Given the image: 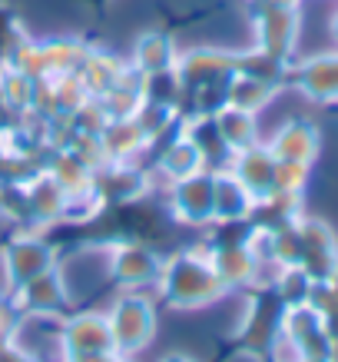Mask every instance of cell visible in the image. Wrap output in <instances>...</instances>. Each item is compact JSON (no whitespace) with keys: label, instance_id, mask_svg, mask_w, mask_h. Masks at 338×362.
Masks as SVG:
<instances>
[{"label":"cell","instance_id":"obj_36","mask_svg":"<svg viewBox=\"0 0 338 362\" xmlns=\"http://www.w3.org/2000/svg\"><path fill=\"white\" fill-rule=\"evenodd\" d=\"M332 33L338 37V11H335V17H332Z\"/></svg>","mask_w":338,"mask_h":362},{"label":"cell","instance_id":"obj_5","mask_svg":"<svg viewBox=\"0 0 338 362\" xmlns=\"http://www.w3.org/2000/svg\"><path fill=\"white\" fill-rule=\"evenodd\" d=\"M7 299L17 309V316H66L70 306H73L66 279L60 273V263L44 269V273H37L27 283L13 286Z\"/></svg>","mask_w":338,"mask_h":362},{"label":"cell","instance_id":"obj_30","mask_svg":"<svg viewBox=\"0 0 338 362\" xmlns=\"http://www.w3.org/2000/svg\"><path fill=\"white\" fill-rule=\"evenodd\" d=\"M27 359H30V356H27V352L11 339V336H7V339H0V362H27Z\"/></svg>","mask_w":338,"mask_h":362},{"label":"cell","instance_id":"obj_3","mask_svg":"<svg viewBox=\"0 0 338 362\" xmlns=\"http://www.w3.org/2000/svg\"><path fill=\"white\" fill-rule=\"evenodd\" d=\"M60 263L56 246L44 236V230H17L11 240L0 246V279L4 293H11L13 286L27 283L37 273H44L50 266Z\"/></svg>","mask_w":338,"mask_h":362},{"label":"cell","instance_id":"obj_24","mask_svg":"<svg viewBox=\"0 0 338 362\" xmlns=\"http://www.w3.org/2000/svg\"><path fill=\"white\" fill-rule=\"evenodd\" d=\"M312 273L306 266H279L272 276V296L282 303V306H298V303H308V293H312Z\"/></svg>","mask_w":338,"mask_h":362},{"label":"cell","instance_id":"obj_28","mask_svg":"<svg viewBox=\"0 0 338 362\" xmlns=\"http://www.w3.org/2000/svg\"><path fill=\"white\" fill-rule=\"evenodd\" d=\"M13 326H17V309L11 306L7 293H0V339H7L13 332Z\"/></svg>","mask_w":338,"mask_h":362},{"label":"cell","instance_id":"obj_37","mask_svg":"<svg viewBox=\"0 0 338 362\" xmlns=\"http://www.w3.org/2000/svg\"><path fill=\"white\" fill-rule=\"evenodd\" d=\"M27 362H44V359H27Z\"/></svg>","mask_w":338,"mask_h":362},{"label":"cell","instance_id":"obj_17","mask_svg":"<svg viewBox=\"0 0 338 362\" xmlns=\"http://www.w3.org/2000/svg\"><path fill=\"white\" fill-rule=\"evenodd\" d=\"M99 143H103L107 163H136V156L153 146L150 136L140 130V123L133 120V117L107 120V127L99 130Z\"/></svg>","mask_w":338,"mask_h":362},{"label":"cell","instance_id":"obj_8","mask_svg":"<svg viewBox=\"0 0 338 362\" xmlns=\"http://www.w3.org/2000/svg\"><path fill=\"white\" fill-rule=\"evenodd\" d=\"M153 189V176L136 163H103L93 173V193L103 206H133Z\"/></svg>","mask_w":338,"mask_h":362},{"label":"cell","instance_id":"obj_7","mask_svg":"<svg viewBox=\"0 0 338 362\" xmlns=\"http://www.w3.org/2000/svg\"><path fill=\"white\" fill-rule=\"evenodd\" d=\"M236 57L229 50H219V47H196V50H186L176 60L173 74L176 83L183 93H193V90L203 87H219L236 74Z\"/></svg>","mask_w":338,"mask_h":362},{"label":"cell","instance_id":"obj_34","mask_svg":"<svg viewBox=\"0 0 338 362\" xmlns=\"http://www.w3.org/2000/svg\"><path fill=\"white\" fill-rule=\"evenodd\" d=\"M298 362H332V359H315V356H302Z\"/></svg>","mask_w":338,"mask_h":362},{"label":"cell","instance_id":"obj_18","mask_svg":"<svg viewBox=\"0 0 338 362\" xmlns=\"http://www.w3.org/2000/svg\"><path fill=\"white\" fill-rule=\"evenodd\" d=\"M265 146L272 150L275 160H292V163L312 166V160L318 156V130L308 120H289L275 130V136Z\"/></svg>","mask_w":338,"mask_h":362},{"label":"cell","instance_id":"obj_14","mask_svg":"<svg viewBox=\"0 0 338 362\" xmlns=\"http://www.w3.org/2000/svg\"><path fill=\"white\" fill-rule=\"evenodd\" d=\"M229 170L239 176V183L249 189L255 199H262L265 193H272V180H275V156L265 143H252L239 153H232Z\"/></svg>","mask_w":338,"mask_h":362},{"label":"cell","instance_id":"obj_33","mask_svg":"<svg viewBox=\"0 0 338 362\" xmlns=\"http://www.w3.org/2000/svg\"><path fill=\"white\" fill-rule=\"evenodd\" d=\"M328 283L335 286V293H338V266H335V269H332V276H328Z\"/></svg>","mask_w":338,"mask_h":362},{"label":"cell","instance_id":"obj_21","mask_svg":"<svg viewBox=\"0 0 338 362\" xmlns=\"http://www.w3.org/2000/svg\"><path fill=\"white\" fill-rule=\"evenodd\" d=\"M93 50L90 44L77 37H50L40 40V54H44V74L47 77H60V74H80V66Z\"/></svg>","mask_w":338,"mask_h":362},{"label":"cell","instance_id":"obj_23","mask_svg":"<svg viewBox=\"0 0 338 362\" xmlns=\"http://www.w3.org/2000/svg\"><path fill=\"white\" fill-rule=\"evenodd\" d=\"M123 70H126V60L93 47L87 54V60H83V66H80V80H83V87L90 90V97H103L107 90H113L120 83Z\"/></svg>","mask_w":338,"mask_h":362},{"label":"cell","instance_id":"obj_29","mask_svg":"<svg viewBox=\"0 0 338 362\" xmlns=\"http://www.w3.org/2000/svg\"><path fill=\"white\" fill-rule=\"evenodd\" d=\"M116 352H60L56 362H113Z\"/></svg>","mask_w":338,"mask_h":362},{"label":"cell","instance_id":"obj_32","mask_svg":"<svg viewBox=\"0 0 338 362\" xmlns=\"http://www.w3.org/2000/svg\"><path fill=\"white\" fill-rule=\"evenodd\" d=\"M0 216H7V187H0ZM11 220V216H7Z\"/></svg>","mask_w":338,"mask_h":362},{"label":"cell","instance_id":"obj_11","mask_svg":"<svg viewBox=\"0 0 338 362\" xmlns=\"http://www.w3.org/2000/svg\"><path fill=\"white\" fill-rule=\"evenodd\" d=\"M252 27H255V50L289 64L295 40H298V11H292V7H259Z\"/></svg>","mask_w":338,"mask_h":362},{"label":"cell","instance_id":"obj_13","mask_svg":"<svg viewBox=\"0 0 338 362\" xmlns=\"http://www.w3.org/2000/svg\"><path fill=\"white\" fill-rule=\"evenodd\" d=\"M212 187H216V203H212V223H249L255 197L239 183V176L229 166L212 170Z\"/></svg>","mask_w":338,"mask_h":362},{"label":"cell","instance_id":"obj_20","mask_svg":"<svg viewBox=\"0 0 338 362\" xmlns=\"http://www.w3.org/2000/svg\"><path fill=\"white\" fill-rule=\"evenodd\" d=\"M212 123H216V130L229 153H239V150L252 146V143H259V120H255V113H249V110H239V107L222 103V107L212 113Z\"/></svg>","mask_w":338,"mask_h":362},{"label":"cell","instance_id":"obj_10","mask_svg":"<svg viewBox=\"0 0 338 362\" xmlns=\"http://www.w3.org/2000/svg\"><path fill=\"white\" fill-rule=\"evenodd\" d=\"M209 246V259L216 266L219 279L229 286V293L236 289H255L262 286V269H272V266H262L255 259V252L246 246V240H222V243H206Z\"/></svg>","mask_w":338,"mask_h":362},{"label":"cell","instance_id":"obj_15","mask_svg":"<svg viewBox=\"0 0 338 362\" xmlns=\"http://www.w3.org/2000/svg\"><path fill=\"white\" fill-rule=\"evenodd\" d=\"M176 60H179V47L173 37L166 30H146L133 44L130 66L143 77H159V74H173Z\"/></svg>","mask_w":338,"mask_h":362},{"label":"cell","instance_id":"obj_16","mask_svg":"<svg viewBox=\"0 0 338 362\" xmlns=\"http://www.w3.org/2000/svg\"><path fill=\"white\" fill-rule=\"evenodd\" d=\"M156 170H159V176L166 183H176V180H186L193 173H203L209 166H206V156L199 153V146L193 143V136L179 127V133L173 140L163 143V150L156 156Z\"/></svg>","mask_w":338,"mask_h":362},{"label":"cell","instance_id":"obj_2","mask_svg":"<svg viewBox=\"0 0 338 362\" xmlns=\"http://www.w3.org/2000/svg\"><path fill=\"white\" fill-rule=\"evenodd\" d=\"M109 332L116 356H143L156 342L159 332V309L146 289H120L116 299L107 306Z\"/></svg>","mask_w":338,"mask_h":362},{"label":"cell","instance_id":"obj_12","mask_svg":"<svg viewBox=\"0 0 338 362\" xmlns=\"http://www.w3.org/2000/svg\"><path fill=\"white\" fill-rule=\"evenodd\" d=\"M298 236H302V266L312 279H328L338 266V240L322 220H306L298 216Z\"/></svg>","mask_w":338,"mask_h":362},{"label":"cell","instance_id":"obj_26","mask_svg":"<svg viewBox=\"0 0 338 362\" xmlns=\"http://www.w3.org/2000/svg\"><path fill=\"white\" fill-rule=\"evenodd\" d=\"M306 183H308V166L306 163L275 160V180H272L275 193H292V197H302Z\"/></svg>","mask_w":338,"mask_h":362},{"label":"cell","instance_id":"obj_4","mask_svg":"<svg viewBox=\"0 0 338 362\" xmlns=\"http://www.w3.org/2000/svg\"><path fill=\"white\" fill-rule=\"evenodd\" d=\"M163 269V252L146 240L123 236L107 243V276L120 289H156Z\"/></svg>","mask_w":338,"mask_h":362},{"label":"cell","instance_id":"obj_1","mask_svg":"<svg viewBox=\"0 0 338 362\" xmlns=\"http://www.w3.org/2000/svg\"><path fill=\"white\" fill-rule=\"evenodd\" d=\"M226 296L229 286L219 279L216 266L209 259V246H186L163 256V269L156 279V303L189 313V309L216 306Z\"/></svg>","mask_w":338,"mask_h":362},{"label":"cell","instance_id":"obj_9","mask_svg":"<svg viewBox=\"0 0 338 362\" xmlns=\"http://www.w3.org/2000/svg\"><path fill=\"white\" fill-rule=\"evenodd\" d=\"M60 352H116L107 309H70L60 319Z\"/></svg>","mask_w":338,"mask_h":362},{"label":"cell","instance_id":"obj_22","mask_svg":"<svg viewBox=\"0 0 338 362\" xmlns=\"http://www.w3.org/2000/svg\"><path fill=\"white\" fill-rule=\"evenodd\" d=\"M275 90L279 87L269 83V80H259V77H252V74H239V70H236V74L226 80V103L259 117V110H265V107L272 103Z\"/></svg>","mask_w":338,"mask_h":362},{"label":"cell","instance_id":"obj_27","mask_svg":"<svg viewBox=\"0 0 338 362\" xmlns=\"http://www.w3.org/2000/svg\"><path fill=\"white\" fill-rule=\"evenodd\" d=\"M262 356H265V362H298V359H302V349H298V342L289 339V336L279 329L272 336V342L265 346V352H262Z\"/></svg>","mask_w":338,"mask_h":362},{"label":"cell","instance_id":"obj_6","mask_svg":"<svg viewBox=\"0 0 338 362\" xmlns=\"http://www.w3.org/2000/svg\"><path fill=\"white\" fill-rule=\"evenodd\" d=\"M169 216L179 226H212V203H216V187H212V170L193 173L186 180L169 183Z\"/></svg>","mask_w":338,"mask_h":362},{"label":"cell","instance_id":"obj_19","mask_svg":"<svg viewBox=\"0 0 338 362\" xmlns=\"http://www.w3.org/2000/svg\"><path fill=\"white\" fill-rule=\"evenodd\" d=\"M292 83L306 97L322 100V103L338 100V54H322V57L306 60V64H298Z\"/></svg>","mask_w":338,"mask_h":362},{"label":"cell","instance_id":"obj_35","mask_svg":"<svg viewBox=\"0 0 338 362\" xmlns=\"http://www.w3.org/2000/svg\"><path fill=\"white\" fill-rule=\"evenodd\" d=\"M113 362H136L133 356H113Z\"/></svg>","mask_w":338,"mask_h":362},{"label":"cell","instance_id":"obj_25","mask_svg":"<svg viewBox=\"0 0 338 362\" xmlns=\"http://www.w3.org/2000/svg\"><path fill=\"white\" fill-rule=\"evenodd\" d=\"M30 100H33V77H27L17 66L0 60V103L11 113L23 117L30 110Z\"/></svg>","mask_w":338,"mask_h":362},{"label":"cell","instance_id":"obj_31","mask_svg":"<svg viewBox=\"0 0 338 362\" xmlns=\"http://www.w3.org/2000/svg\"><path fill=\"white\" fill-rule=\"evenodd\" d=\"M159 362H199V359H193V356H186V352H166Z\"/></svg>","mask_w":338,"mask_h":362}]
</instances>
